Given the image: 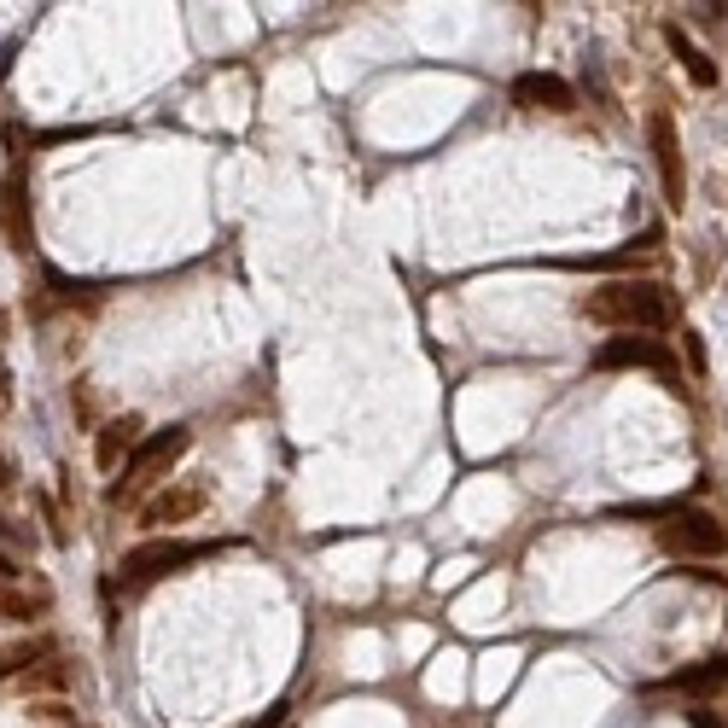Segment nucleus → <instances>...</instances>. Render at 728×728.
I'll use <instances>...</instances> for the list:
<instances>
[{"label":"nucleus","mask_w":728,"mask_h":728,"mask_svg":"<svg viewBox=\"0 0 728 728\" xmlns=\"http://www.w3.org/2000/svg\"><path fill=\"white\" fill-rule=\"evenodd\" d=\"M583 315L618 332H664L676 327V298L659 280H612V286L583 298Z\"/></svg>","instance_id":"f257e3e1"},{"label":"nucleus","mask_w":728,"mask_h":728,"mask_svg":"<svg viewBox=\"0 0 728 728\" xmlns=\"http://www.w3.org/2000/svg\"><path fill=\"white\" fill-rule=\"evenodd\" d=\"M216 554V542H175V536H158V542H140L123 554V583H158L169 571H181V565L193 560H210Z\"/></svg>","instance_id":"f03ea898"},{"label":"nucleus","mask_w":728,"mask_h":728,"mask_svg":"<svg viewBox=\"0 0 728 728\" xmlns=\"http://www.w3.org/2000/svg\"><path fill=\"white\" fill-rule=\"evenodd\" d=\"M595 367H653L670 391H682V373H676V350L664 338H647V332H618L595 350Z\"/></svg>","instance_id":"7ed1b4c3"},{"label":"nucleus","mask_w":728,"mask_h":728,"mask_svg":"<svg viewBox=\"0 0 728 728\" xmlns=\"http://www.w3.org/2000/svg\"><path fill=\"white\" fill-rule=\"evenodd\" d=\"M659 542L682 560H717L728 548V530L699 507H670V525H659Z\"/></svg>","instance_id":"20e7f679"},{"label":"nucleus","mask_w":728,"mask_h":728,"mask_svg":"<svg viewBox=\"0 0 728 728\" xmlns=\"http://www.w3.org/2000/svg\"><path fill=\"white\" fill-rule=\"evenodd\" d=\"M187 443H193L187 426H164V431H152V437H140V449L123 461V484H111V501H123V490L146 484L152 472H169V466L187 455Z\"/></svg>","instance_id":"39448f33"},{"label":"nucleus","mask_w":728,"mask_h":728,"mask_svg":"<svg viewBox=\"0 0 728 728\" xmlns=\"http://www.w3.org/2000/svg\"><path fill=\"white\" fill-rule=\"evenodd\" d=\"M647 146H653V169H659L664 204L682 210L688 175H682V140H676V117H670V111H653V117H647Z\"/></svg>","instance_id":"423d86ee"},{"label":"nucleus","mask_w":728,"mask_h":728,"mask_svg":"<svg viewBox=\"0 0 728 728\" xmlns=\"http://www.w3.org/2000/svg\"><path fill=\"white\" fill-rule=\"evenodd\" d=\"M0 233L12 251H35V222H30V193H24V175L12 169L0 181Z\"/></svg>","instance_id":"0eeeda50"},{"label":"nucleus","mask_w":728,"mask_h":728,"mask_svg":"<svg viewBox=\"0 0 728 728\" xmlns=\"http://www.w3.org/2000/svg\"><path fill=\"white\" fill-rule=\"evenodd\" d=\"M513 100L530 111H577V88L548 70H525V76H513Z\"/></svg>","instance_id":"6e6552de"},{"label":"nucleus","mask_w":728,"mask_h":728,"mask_svg":"<svg viewBox=\"0 0 728 728\" xmlns=\"http://www.w3.org/2000/svg\"><path fill=\"white\" fill-rule=\"evenodd\" d=\"M664 688H670V694H717V688H728V653L699 659V664H688V670H676V676H664Z\"/></svg>","instance_id":"1a4fd4ad"},{"label":"nucleus","mask_w":728,"mask_h":728,"mask_svg":"<svg viewBox=\"0 0 728 728\" xmlns=\"http://www.w3.org/2000/svg\"><path fill=\"white\" fill-rule=\"evenodd\" d=\"M140 449V414H123V420H105L100 426V443H94V461L111 472V466Z\"/></svg>","instance_id":"9d476101"},{"label":"nucleus","mask_w":728,"mask_h":728,"mask_svg":"<svg viewBox=\"0 0 728 728\" xmlns=\"http://www.w3.org/2000/svg\"><path fill=\"white\" fill-rule=\"evenodd\" d=\"M199 507H204V490H199V484H187V490H164L158 501H146L140 525H181V519H193Z\"/></svg>","instance_id":"9b49d317"},{"label":"nucleus","mask_w":728,"mask_h":728,"mask_svg":"<svg viewBox=\"0 0 728 728\" xmlns=\"http://www.w3.org/2000/svg\"><path fill=\"white\" fill-rule=\"evenodd\" d=\"M664 41H670V53H676V59L688 65V76H694L699 88H717V65H711V59L699 53L688 35H682V24H664Z\"/></svg>","instance_id":"f8f14e48"},{"label":"nucleus","mask_w":728,"mask_h":728,"mask_svg":"<svg viewBox=\"0 0 728 728\" xmlns=\"http://www.w3.org/2000/svg\"><path fill=\"white\" fill-rule=\"evenodd\" d=\"M41 606H47V595H24V589H6V583H0V618H6V624H30Z\"/></svg>","instance_id":"ddd939ff"},{"label":"nucleus","mask_w":728,"mask_h":728,"mask_svg":"<svg viewBox=\"0 0 728 728\" xmlns=\"http://www.w3.org/2000/svg\"><path fill=\"white\" fill-rule=\"evenodd\" d=\"M41 653H47V641H30V647H6V653H0V676H12V670L35 664Z\"/></svg>","instance_id":"4468645a"},{"label":"nucleus","mask_w":728,"mask_h":728,"mask_svg":"<svg viewBox=\"0 0 728 728\" xmlns=\"http://www.w3.org/2000/svg\"><path fill=\"white\" fill-rule=\"evenodd\" d=\"M682 344H688V362H694V373H705V344H699V332H682Z\"/></svg>","instance_id":"2eb2a0df"},{"label":"nucleus","mask_w":728,"mask_h":728,"mask_svg":"<svg viewBox=\"0 0 728 728\" xmlns=\"http://www.w3.org/2000/svg\"><path fill=\"white\" fill-rule=\"evenodd\" d=\"M694 728H723V723H717L711 711H694Z\"/></svg>","instance_id":"dca6fc26"},{"label":"nucleus","mask_w":728,"mask_h":728,"mask_svg":"<svg viewBox=\"0 0 728 728\" xmlns=\"http://www.w3.org/2000/svg\"><path fill=\"white\" fill-rule=\"evenodd\" d=\"M12 577H18V565H12L6 554H0V583H12Z\"/></svg>","instance_id":"f3484780"}]
</instances>
